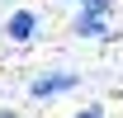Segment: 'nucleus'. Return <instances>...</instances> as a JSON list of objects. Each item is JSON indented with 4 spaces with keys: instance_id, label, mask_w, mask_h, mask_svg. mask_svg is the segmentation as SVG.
Here are the masks:
<instances>
[{
    "instance_id": "2",
    "label": "nucleus",
    "mask_w": 123,
    "mask_h": 118,
    "mask_svg": "<svg viewBox=\"0 0 123 118\" xmlns=\"http://www.w3.org/2000/svg\"><path fill=\"white\" fill-rule=\"evenodd\" d=\"M0 33H5L10 43H38V33H43V14L29 10V5H19L14 14L0 24Z\"/></svg>"
},
{
    "instance_id": "4",
    "label": "nucleus",
    "mask_w": 123,
    "mask_h": 118,
    "mask_svg": "<svg viewBox=\"0 0 123 118\" xmlns=\"http://www.w3.org/2000/svg\"><path fill=\"white\" fill-rule=\"evenodd\" d=\"M80 10H95V14H114V0H76Z\"/></svg>"
},
{
    "instance_id": "3",
    "label": "nucleus",
    "mask_w": 123,
    "mask_h": 118,
    "mask_svg": "<svg viewBox=\"0 0 123 118\" xmlns=\"http://www.w3.org/2000/svg\"><path fill=\"white\" fill-rule=\"evenodd\" d=\"M71 33H76V38H109V14L80 10V14L71 19Z\"/></svg>"
},
{
    "instance_id": "5",
    "label": "nucleus",
    "mask_w": 123,
    "mask_h": 118,
    "mask_svg": "<svg viewBox=\"0 0 123 118\" xmlns=\"http://www.w3.org/2000/svg\"><path fill=\"white\" fill-rule=\"evenodd\" d=\"M104 113H109V109H99V104H90V109H80L76 118H104Z\"/></svg>"
},
{
    "instance_id": "6",
    "label": "nucleus",
    "mask_w": 123,
    "mask_h": 118,
    "mask_svg": "<svg viewBox=\"0 0 123 118\" xmlns=\"http://www.w3.org/2000/svg\"><path fill=\"white\" fill-rule=\"evenodd\" d=\"M0 118H19V109H0Z\"/></svg>"
},
{
    "instance_id": "1",
    "label": "nucleus",
    "mask_w": 123,
    "mask_h": 118,
    "mask_svg": "<svg viewBox=\"0 0 123 118\" xmlns=\"http://www.w3.org/2000/svg\"><path fill=\"white\" fill-rule=\"evenodd\" d=\"M80 85V76L76 71H66V66H52V71H38L29 80V94L38 104H47V99H57V94H71V90Z\"/></svg>"
}]
</instances>
